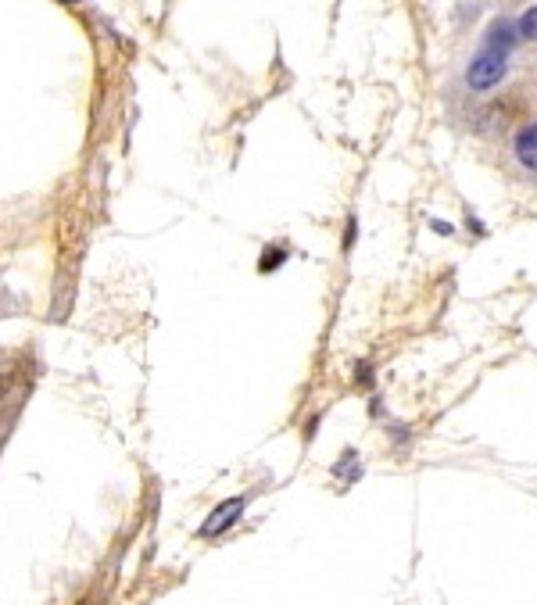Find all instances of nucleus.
Here are the masks:
<instances>
[{"instance_id":"2","label":"nucleus","mask_w":537,"mask_h":605,"mask_svg":"<svg viewBox=\"0 0 537 605\" xmlns=\"http://www.w3.org/2000/svg\"><path fill=\"white\" fill-rule=\"evenodd\" d=\"M248 502H251V495H233V498H226V502H219L212 512H208V520L201 523V530H197V534H201V537H219V534H226V530H230L233 523H237L240 516H244Z\"/></svg>"},{"instance_id":"4","label":"nucleus","mask_w":537,"mask_h":605,"mask_svg":"<svg viewBox=\"0 0 537 605\" xmlns=\"http://www.w3.org/2000/svg\"><path fill=\"white\" fill-rule=\"evenodd\" d=\"M516 33H520V43H537V4L520 11L516 18Z\"/></svg>"},{"instance_id":"5","label":"nucleus","mask_w":537,"mask_h":605,"mask_svg":"<svg viewBox=\"0 0 537 605\" xmlns=\"http://www.w3.org/2000/svg\"><path fill=\"white\" fill-rule=\"evenodd\" d=\"M290 258V248H283V244H276V248H265L262 258H258V273H276L283 262Z\"/></svg>"},{"instance_id":"6","label":"nucleus","mask_w":537,"mask_h":605,"mask_svg":"<svg viewBox=\"0 0 537 605\" xmlns=\"http://www.w3.org/2000/svg\"><path fill=\"white\" fill-rule=\"evenodd\" d=\"M355 244V215H348V233H344V251H351Z\"/></svg>"},{"instance_id":"3","label":"nucleus","mask_w":537,"mask_h":605,"mask_svg":"<svg viewBox=\"0 0 537 605\" xmlns=\"http://www.w3.org/2000/svg\"><path fill=\"white\" fill-rule=\"evenodd\" d=\"M512 162L520 165L523 172H537V119H527L516 126L509 140Z\"/></svg>"},{"instance_id":"1","label":"nucleus","mask_w":537,"mask_h":605,"mask_svg":"<svg viewBox=\"0 0 537 605\" xmlns=\"http://www.w3.org/2000/svg\"><path fill=\"white\" fill-rule=\"evenodd\" d=\"M520 47V33H516V18L498 15L491 26L480 36L477 54L466 65V90L469 94H491L495 86H502L509 79V61Z\"/></svg>"}]
</instances>
